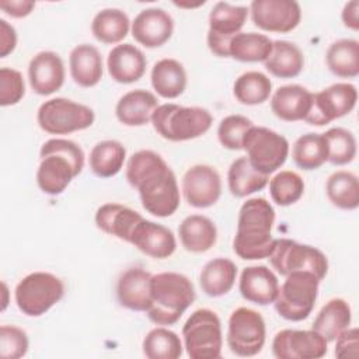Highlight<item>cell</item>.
<instances>
[{
	"label": "cell",
	"mask_w": 359,
	"mask_h": 359,
	"mask_svg": "<svg viewBox=\"0 0 359 359\" xmlns=\"http://www.w3.org/2000/svg\"><path fill=\"white\" fill-rule=\"evenodd\" d=\"M126 180L139 192L142 206L157 217H168L181 202L177 177L165 160L153 150L133 153L125 170Z\"/></svg>",
	"instance_id": "obj_1"
},
{
	"label": "cell",
	"mask_w": 359,
	"mask_h": 359,
	"mask_svg": "<svg viewBox=\"0 0 359 359\" xmlns=\"http://www.w3.org/2000/svg\"><path fill=\"white\" fill-rule=\"evenodd\" d=\"M273 223L275 209L265 198L247 199L238 210L233 240L236 255L247 261L268 258L275 241L272 237Z\"/></svg>",
	"instance_id": "obj_2"
},
{
	"label": "cell",
	"mask_w": 359,
	"mask_h": 359,
	"mask_svg": "<svg viewBox=\"0 0 359 359\" xmlns=\"http://www.w3.org/2000/svg\"><path fill=\"white\" fill-rule=\"evenodd\" d=\"M36 184L46 195H60L84 168V151L73 140L53 137L39 150Z\"/></svg>",
	"instance_id": "obj_3"
},
{
	"label": "cell",
	"mask_w": 359,
	"mask_h": 359,
	"mask_svg": "<svg viewBox=\"0 0 359 359\" xmlns=\"http://www.w3.org/2000/svg\"><path fill=\"white\" fill-rule=\"evenodd\" d=\"M150 306L147 317L157 325H174L195 302L196 293L192 282L178 272H160L151 275Z\"/></svg>",
	"instance_id": "obj_4"
},
{
	"label": "cell",
	"mask_w": 359,
	"mask_h": 359,
	"mask_svg": "<svg viewBox=\"0 0 359 359\" xmlns=\"http://www.w3.org/2000/svg\"><path fill=\"white\" fill-rule=\"evenodd\" d=\"M213 123L212 114L202 107L161 104L151 116L154 130L165 140L187 142L205 135Z\"/></svg>",
	"instance_id": "obj_5"
},
{
	"label": "cell",
	"mask_w": 359,
	"mask_h": 359,
	"mask_svg": "<svg viewBox=\"0 0 359 359\" xmlns=\"http://www.w3.org/2000/svg\"><path fill=\"white\" fill-rule=\"evenodd\" d=\"M320 282L314 273L307 271L286 275L273 300L276 313L287 321L306 320L317 302Z\"/></svg>",
	"instance_id": "obj_6"
},
{
	"label": "cell",
	"mask_w": 359,
	"mask_h": 359,
	"mask_svg": "<svg viewBox=\"0 0 359 359\" xmlns=\"http://www.w3.org/2000/svg\"><path fill=\"white\" fill-rule=\"evenodd\" d=\"M65 294V283L50 272L35 271L25 275L14 289L18 310L28 317H39L49 311Z\"/></svg>",
	"instance_id": "obj_7"
},
{
	"label": "cell",
	"mask_w": 359,
	"mask_h": 359,
	"mask_svg": "<svg viewBox=\"0 0 359 359\" xmlns=\"http://www.w3.org/2000/svg\"><path fill=\"white\" fill-rule=\"evenodd\" d=\"M182 344L191 359H217L223 332L219 316L210 309L195 310L182 327Z\"/></svg>",
	"instance_id": "obj_8"
},
{
	"label": "cell",
	"mask_w": 359,
	"mask_h": 359,
	"mask_svg": "<svg viewBox=\"0 0 359 359\" xmlns=\"http://www.w3.org/2000/svg\"><path fill=\"white\" fill-rule=\"evenodd\" d=\"M39 128L49 135H69L90 128L95 114L88 105L56 97L42 102L36 111Z\"/></svg>",
	"instance_id": "obj_9"
},
{
	"label": "cell",
	"mask_w": 359,
	"mask_h": 359,
	"mask_svg": "<svg viewBox=\"0 0 359 359\" xmlns=\"http://www.w3.org/2000/svg\"><path fill=\"white\" fill-rule=\"evenodd\" d=\"M268 259L282 276L296 271H307L323 280L328 272V259L321 250L290 238H275Z\"/></svg>",
	"instance_id": "obj_10"
},
{
	"label": "cell",
	"mask_w": 359,
	"mask_h": 359,
	"mask_svg": "<svg viewBox=\"0 0 359 359\" xmlns=\"http://www.w3.org/2000/svg\"><path fill=\"white\" fill-rule=\"evenodd\" d=\"M243 150L257 171L269 175L285 164L290 146L283 135L265 126L252 125L244 136Z\"/></svg>",
	"instance_id": "obj_11"
},
{
	"label": "cell",
	"mask_w": 359,
	"mask_h": 359,
	"mask_svg": "<svg viewBox=\"0 0 359 359\" xmlns=\"http://www.w3.org/2000/svg\"><path fill=\"white\" fill-rule=\"evenodd\" d=\"M266 339L265 320L257 310L248 307L236 309L227 323V346L241 358L258 355Z\"/></svg>",
	"instance_id": "obj_12"
},
{
	"label": "cell",
	"mask_w": 359,
	"mask_h": 359,
	"mask_svg": "<svg viewBox=\"0 0 359 359\" xmlns=\"http://www.w3.org/2000/svg\"><path fill=\"white\" fill-rule=\"evenodd\" d=\"M358 101V90L352 83H334L321 91L313 93L311 105L304 122L324 126L351 114Z\"/></svg>",
	"instance_id": "obj_13"
},
{
	"label": "cell",
	"mask_w": 359,
	"mask_h": 359,
	"mask_svg": "<svg viewBox=\"0 0 359 359\" xmlns=\"http://www.w3.org/2000/svg\"><path fill=\"white\" fill-rule=\"evenodd\" d=\"M248 7L234 6L227 1H217L209 13V29L206 43L209 50L219 57H229V45L233 36L241 32Z\"/></svg>",
	"instance_id": "obj_14"
},
{
	"label": "cell",
	"mask_w": 359,
	"mask_h": 359,
	"mask_svg": "<svg viewBox=\"0 0 359 359\" xmlns=\"http://www.w3.org/2000/svg\"><path fill=\"white\" fill-rule=\"evenodd\" d=\"M248 13L254 25L268 32H290L302 20V7L294 0H254Z\"/></svg>",
	"instance_id": "obj_15"
},
{
	"label": "cell",
	"mask_w": 359,
	"mask_h": 359,
	"mask_svg": "<svg viewBox=\"0 0 359 359\" xmlns=\"http://www.w3.org/2000/svg\"><path fill=\"white\" fill-rule=\"evenodd\" d=\"M327 349L328 342L314 330L285 328L272 339V353L278 359H320Z\"/></svg>",
	"instance_id": "obj_16"
},
{
	"label": "cell",
	"mask_w": 359,
	"mask_h": 359,
	"mask_svg": "<svg viewBox=\"0 0 359 359\" xmlns=\"http://www.w3.org/2000/svg\"><path fill=\"white\" fill-rule=\"evenodd\" d=\"M181 191L189 206L196 209L210 208L222 195L220 174L212 165L195 164L185 171Z\"/></svg>",
	"instance_id": "obj_17"
},
{
	"label": "cell",
	"mask_w": 359,
	"mask_h": 359,
	"mask_svg": "<svg viewBox=\"0 0 359 359\" xmlns=\"http://www.w3.org/2000/svg\"><path fill=\"white\" fill-rule=\"evenodd\" d=\"M130 32L139 45L150 49L160 48L172 36L174 20L164 8L149 7L137 13Z\"/></svg>",
	"instance_id": "obj_18"
},
{
	"label": "cell",
	"mask_w": 359,
	"mask_h": 359,
	"mask_svg": "<svg viewBox=\"0 0 359 359\" xmlns=\"http://www.w3.org/2000/svg\"><path fill=\"white\" fill-rule=\"evenodd\" d=\"M66 77L63 59L52 50L34 55L28 65L29 86L38 95H50L62 88Z\"/></svg>",
	"instance_id": "obj_19"
},
{
	"label": "cell",
	"mask_w": 359,
	"mask_h": 359,
	"mask_svg": "<svg viewBox=\"0 0 359 359\" xmlns=\"http://www.w3.org/2000/svg\"><path fill=\"white\" fill-rule=\"evenodd\" d=\"M129 244L154 259H165L177 248L175 236L168 227L144 217L136 224Z\"/></svg>",
	"instance_id": "obj_20"
},
{
	"label": "cell",
	"mask_w": 359,
	"mask_h": 359,
	"mask_svg": "<svg viewBox=\"0 0 359 359\" xmlns=\"http://www.w3.org/2000/svg\"><path fill=\"white\" fill-rule=\"evenodd\" d=\"M147 60L144 53L133 43L115 45L107 56L109 77L121 84L139 81L146 72Z\"/></svg>",
	"instance_id": "obj_21"
},
{
	"label": "cell",
	"mask_w": 359,
	"mask_h": 359,
	"mask_svg": "<svg viewBox=\"0 0 359 359\" xmlns=\"http://www.w3.org/2000/svg\"><path fill=\"white\" fill-rule=\"evenodd\" d=\"M151 273L142 266L123 271L116 282V297L122 307L132 311H147L150 306Z\"/></svg>",
	"instance_id": "obj_22"
},
{
	"label": "cell",
	"mask_w": 359,
	"mask_h": 359,
	"mask_svg": "<svg viewBox=\"0 0 359 359\" xmlns=\"http://www.w3.org/2000/svg\"><path fill=\"white\" fill-rule=\"evenodd\" d=\"M279 289L278 276L265 265H251L241 271L238 280L240 294L251 303L268 306L273 303Z\"/></svg>",
	"instance_id": "obj_23"
},
{
	"label": "cell",
	"mask_w": 359,
	"mask_h": 359,
	"mask_svg": "<svg viewBox=\"0 0 359 359\" xmlns=\"http://www.w3.org/2000/svg\"><path fill=\"white\" fill-rule=\"evenodd\" d=\"M94 219L101 231L129 243L136 224L143 219V216L129 206L108 202L97 209Z\"/></svg>",
	"instance_id": "obj_24"
},
{
	"label": "cell",
	"mask_w": 359,
	"mask_h": 359,
	"mask_svg": "<svg viewBox=\"0 0 359 359\" xmlns=\"http://www.w3.org/2000/svg\"><path fill=\"white\" fill-rule=\"evenodd\" d=\"M158 107L157 97L143 88L125 93L115 105V116L125 126H144L151 122L153 112Z\"/></svg>",
	"instance_id": "obj_25"
},
{
	"label": "cell",
	"mask_w": 359,
	"mask_h": 359,
	"mask_svg": "<svg viewBox=\"0 0 359 359\" xmlns=\"http://www.w3.org/2000/svg\"><path fill=\"white\" fill-rule=\"evenodd\" d=\"M313 93L300 84H286L271 95V111L286 122L304 121L311 105Z\"/></svg>",
	"instance_id": "obj_26"
},
{
	"label": "cell",
	"mask_w": 359,
	"mask_h": 359,
	"mask_svg": "<svg viewBox=\"0 0 359 359\" xmlns=\"http://www.w3.org/2000/svg\"><path fill=\"white\" fill-rule=\"evenodd\" d=\"M69 70L77 86L84 88L97 86L104 73V62L100 50L90 43L74 46L69 55Z\"/></svg>",
	"instance_id": "obj_27"
},
{
	"label": "cell",
	"mask_w": 359,
	"mask_h": 359,
	"mask_svg": "<svg viewBox=\"0 0 359 359\" xmlns=\"http://www.w3.org/2000/svg\"><path fill=\"white\" fill-rule=\"evenodd\" d=\"M178 236L181 245L194 254H202L209 251L217 240V229L213 220L203 215L187 216L180 227Z\"/></svg>",
	"instance_id": "obj_28"
},
{
	"label": "cell",
	"mask_w": 359,
	"mask_h": 359,
	"mask_svg": "<svg viewBox=\"0 0 359 359\" xmlns=\"http://www.w3.org/2000/svg\"><path fill=\"white\" fill-rule=\"evenodd\" d=\"M150 81L153 90L160 97L172 100L185 91L188 79L181 62L172 57H163L153 65Z\"/></svg>",
	"instance_id": "obj_29"
},
{
	"label": "cell",
	"mask_w": 359,
	"mask_h": 359,
	"mask_svg": "<svg viewBox=\"0 0 359 359\" xmlns=\"http://www.w3.org/2000/svg\"><path fill=\"white\" fill-rule=\"evenodd\" d=\"M237 278V266L229 258H213L208 261L199 275L202 292L209 297H220L227 294Z\"/></svg>",
	"instance_id": "obj_30"
},
{
	"label": "cell",
	"mask_w": 359,
	"mask_h": 359,
	"mask_svg": "<svg viewBox=\"0 0 359 359\" xmlns=\"http://www.w3.org/2000/svg\"><path fill=\"white\" fill-rule=\"evenodd\" d=\"M352 310L346 300L334 297L328 300L316 316L311 330L318 332L327 342H334L335 338L351 325Z\"/></svg>",
	"instance_id": "obj_31"
},
{
	"label": "cell",
	"mask_w": 359,
	"mask_h": 359,
	"mask_svg": "<svg viewBox=\"0 0 359 359\" xmlns=\"http://www.w3.org/2000/svg\"><path fill=\"white\" fill-rule=\"evenodd\" d=\"M265 69L278 79H293L304 67V56L300 48L285 39L272 42V50L264 62Z\"/></svg>",
	"instance_id": "obj_32"
},
{
	"label": "cell",
	"mask_w": 359,
	"mask_h": 359,
	"mask_svg": "<svg viewBox=\"0 0 359 359\" xmlns=\"http://www.w3.org/2000/svg\"><path fill=\"white\" fill-rule=\"evenodd\" d=\"M130 20L128 14L121 8H102L91 21L93 36L102 43L115 45L126 38L130 31Z\"/></svg>",
	"instance_id": "obj_33"
},
{
	"label": "cell",
	"mask_w": 359,
	"mask_h": 359,
	"mask_svg": "<svg viewBox=\"0 0 359 359\" xmlns=\"http://www.w3.org/2000/svg\"><path fill=\"white\" fill-rule=\"evenodd\" d=\"M269 182V175L257 171L247 157L236 158L227 171V187L233 196L245 198L262 191Z\"/></svg>",
	"instance_id": "obj_34"
},
{
	"label": "cell",
	"mask_w": 359,
	"mask_h": 359,
	"mask_svg": "<svg viewBox=\"0 0 359 359\" xmlns=\"http://www.w3.org/2000/svg\"><path fill=\"white\" fill-rule=\"evenodd\" d=\"M325 63L337 77H356L359 74V42L352 38L334 41L325 52Z\"/></svg>",
	"instance_id": "obj_35"
},
{
	"label": "cell",
	"mask_w": 359,
	"mask_h": 359,
	"mask_svg": "<svg viewBox=\"0 0 359 359\" xmlns=\"http://www.w3.org/2000/svg\"><path fill=\"white\" fill-rule=\"evenodd\" d=\"M125 160V146L118 140L107 139L93 146L88 157V164L94 175L100 178H111L122 170Z\"/></svg>",
	"instance_id": "obj_36"
},
{
	"label": "cell",
	"mask_w": 359,
	"mask_h": 359,
	"mask_svg": "<svg viewBox=\"0 0 359 359\" xmlns=\"http://www.w3.org/2000/svg\"><path fill=\"white\" fill-rule=\"evenodd\" d=\"M328 201L342 210H355L359 206V181L356 174L348 170L332 172L325 182Z\"/></svg>",
	"instance_id": "obj_37"
},
{
	"label": "cell",
	"mask_w": 359,
	"mask_h": 359,
	"mask_svg": "<svg viewBox=\"0 0 359 359\" xmlns=\"http://www.w3.org/2000/svg\"><path fill=\"white\" fill-rule=\"evenodd\" d=\"M294 164L306 171L317 170L328 161V146L323 133H306L296 139L292 147Z\"/></svg>",
	"instance_id": "obj_38"
},
{
	"label": "cell",
	"mask_w": 359,
	"mask_h": 359,
	"mask_svg": "<svg viewBox=\"0 0 359 359\" xmlns=\"http://www.w3.org/2000/svg\"><path fill=\"white\" fill-rule=\"evenodd\" d=\"M272 81L262 72L250 70L240 74L233 84V95L243 105H259L269 100Z\"/></svg>",
	"instance_id": "obj_39"
},
{
	"label": "cell",
	"mask_w": 359,
	"mask_h": 359,
	"mask_svg": "<svg viewBox=\"0 0 359 359\" xmlns=\"http://www.w3.org/2000/svg\"><path fill=\"white\" fill-rule=\"evenodd\" d=\"M272 39L258 32H238L229 45V57L238 62H265L272 50Z\"/></svg>",
	"instance_id": "obj_40"
},
{
	"label": "cell",
	"mask_w": 359,
	"mask_h": 359,
	"mask_svg": "<svg viewBox=\"0 0 359 359\" xmlns=\"http://www.w3.org/2000/svg\"><path fill=\"white\" fill-rule=\"evenodd\" d=\"M142 348L147 359H178L182 355L184 344L178 334L161 325L146 334Z\"/></svg>",
	"instance_id": "obj_41"
},
{
	"label": "cell",
	"mask_w": 359,
	"mask_h": 359,
	"mask_svg": "<svg viewBox=\"0 0 359 359\" xmlns=\"http://www.w3.org/2000/svg\"><path fill=\"white\" fill-rule=\"evenodd\" d=\"M268 184L271 198L279 206H290L296 203L304 194L303 178L292 170L276 172Z\"/></svg>",
	"instance_id": "obj_42"
},
{
	"label": "cell",
	"mask_w": 359,
	"mask_h": 359,
	"mask_svg": "<svg viewBox=\"0 0 359 359\" xmlns=\"http://www.w3.org/2000/svg\"><path fill=\"white\" fill-rule=\"evenodd\" d=\"M328 146V163L334 165H345L356 157V139L353 133L345 128H330L324 133Z\"/></svg>",
	"instance_id": "obj_43"
},
{
	"label": "cell",
	"mask_w": 359,
	"mask_h": 359,
	"mask_svg": "<svg viewBox=\"0 0 359 359\" xmlns=\"http://www.w3.org/2000/svg\"><path fill=\"white\" fill-rule=\"evenodd\" d=\"M252 125L250 118L240 114L224 116L217 126L219 143L227 150H243L244 136Z\"/></svg>",
	"instance_id": "obj_44"
},
{
	"label": "cell",
	"mask_w": 359,
	"mask_h": 359,
	"mask_svg": "<svg viewBox=\"0 0 359 359\" xmlns=\"http://www.w3.org/2000/svg\"><path fill=\"white\" fill-rule=\"evenodd\" d=\"M29 339L27 332L17 325L0 327V356L3 359H20L27 355Z\"/></svg>",
	"instance_id": "obj_45"
},
{
	"label": "cell",
	"mask_w": 359,
	"mask_h": 359,
	"mask_svg": "<svg viewBox=\"0 0 359 359\" xmlns=\"http://www.w3.org/2000/svg\"><path fill=\"white\" fill-rule=\"evenodd\" d=\"M25 94L22 74L13 67L0 69V105L11 107L18 104Z\"/></svg>",
	"instance_id": "obj_46"
},
{
	"label": "cell",
	"mask_w": 359,
	"mask_h": 359,
	"mask_svg": "<svg viewBox=\"0 0 359 359\" xmlns=\"http://www.w3.org/2000/svg\"><path fill=\"white\" fill-rule=\"evenodd\" d=\"M337 358H358L359 355V330L356 327H348L335 338Z\"/></svg>",
	"instance_id": "obj_47"
},
{
	"label": "cell",
	"mask_w": 359,
	"mask_h": 359,
	"mask_svg": "<svg viewBox=\"0 0 359 359\" xmlns=\"http://www.w3.org/2000/svg\"><path fill=\"white\" fill-rule=\"evenodd\" d=\"M17 31L4 18H0V57L8 56L17 46Z\"/></svg>",
	"instance_id": "obj_48"
},
{
	"label": "cell",
	"mask_w": 359,
	"mask_h": 359,
	"mask_svg": "<svg viewBox=\"0 0 359 359\" xmlns=\"http://www.w3.org/2000/svg\"><path fill=\"white\" fill-rule=\"evenodd\" d=\"M0 8L13 18H24L35 8V1L31 0H1Z\"/></svg>",
	"instance_id": "obj_49"
},
{
	"label": "cell",
	"mask_w": 359,
	"mask_h": 359,
	"mask_svg": "<svg viewBox=\"0 0 359 359\" xmlns=\"http://www.w3.org/2000/svg\"><path fill=\"white\" fill-rule=\"evenodd\" d=\"M341 20L346 28L352 31L359 29V1L358 0H351L345 3L341 11Z\"/></svg>",
	"instance_id": "obj_50"
},
{
	"label": "cell",
	"mask_w": 359,
	"mask_h": 359,
	"mask_svg": "<svg viewBox=\"0 0 359 359\" xmlns=\"http://www.w3.org/2000/svg\"><path fill=\"white\" fill-rule=\"evenodd\" d=\"M1 311H4L8 306V287L6 282H1Z\"/></svg>",
	"instance_id": "obj_51"
},
{
	"label": "cell",
	"mask_w": 359,
	"mask_h": 359,
	"mask_svg": "<svg viewBox=\"0 0 359 359\" xmlns=\"http://www.w3.org/2000/svg\"><path fill=\"white\" fill-rule=\"evenodd\" d=\"M174 4H175L177 7H181V8H195V7L203 6L205 1H198V3H181V1H174Z\"/></svg>",
	"instance_id": "obj_52"
}]
</instances>
